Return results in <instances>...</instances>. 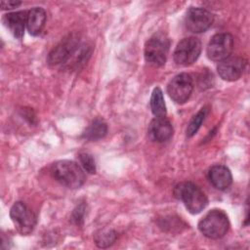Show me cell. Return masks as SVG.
<instances>
[{"label":"cell","mask_w":250,"mask_h":250,"mask_svg":"<svg viewBox=\"0 0 250 250\" xmlns=\"http://www.w3.org/2000/svg\"><path fill=\"white\" fill-rule=\"evenodd\" d=\"M107 133V125L102 118H95L91 124L86 128L82 137L90 140L97 141L104 138Z\"/></svg>","instance_id":"obj_16"},{"label":"cell","mask_w":250,"mask_h":250,"mask_svg":"<svg viewBox=\"0 0 250 250\" xmlns=\"http://www.w3.org/2000/svg\"><path fill=\"white\" fill-rule=\"evenodd\" d=\"M198 81H199V86L203 89H205L206 87H210L212 85L211 81H213V77H212V73L210 74L209 71L204 70L203 72V75H199L198 77Z\"/></svg>","instance_id":"obj_22"},{"label":"cell","mask_w":250,"mask_h":250,"mask_svg":"<svg viewBox=\"0 0 250 250\" xmlns=\"http://www.w3.org/2000/svg\"><path fill=\"white\" fill-rule=\"evenodd\" d=\"M200 232L211 239H219L225 236L229 229V221L227 214L219 209L209 211L198 223Z\"/></svg>","instance_id":"obj_3"},{"label":"cell","mask_w":250,"mask_h":250,"mask_svg":"<svg viewBox=\"0 0 250 250\" xmlns=\"http://www.w3.org/2000/svg\"><path fill=\"white\" fill-rule=\"evenodd\" d=\"M245 67L246 60L242 57H229L219 62L217 71L224 80L235 81L240 78Z\"/></svg>","instance_id":"obj_11"},{"label":"cell","mask_w":250,"mask_h":250,"mask_svg":"<svg viewBox=\"0 0 250 250\" xmlns=\"http://www.w3.org/2000/svg\"><path fill=\"white\" fill-rule=\"evenodd\" d=\"M21 5L20 1H13V0H9V1H1V8L3 10H11L14 8H17Z\"/></svg>","instance_id":"obj_23"},{"label":"cell","mask_w":250,"mask_h":250,"mask_svg":"<svg viewBox=\"0 0 250 250\" xmlns=\"http://www.w3.org/2000/svg\"><path fill=\"white\" fill-rule=\"evenodd\" d=\"M208 110H209L208 106H204L190 119L189 123L188 124V128H187V136L188 137L190 138L197 133V131L201 127L202 122L204 121V119L208 113Z\"/></svg>","instance_id":"obj_19"},{"label":"cell","mask_w":250,"mask_h":250,"mask_svg":"<svg viewBox=\"0 0 250 250\" xmlns=\"http://www.w3.org/2000/svg\"><path fill=\"white\" fill-rule=\"evenodd\" d=\"M150 109L155 117H165L166 115V104L163 98V93L159 87L153 89L150 97Z\"/></svg>","instance_id":"obj_17"},{"label":"cell","mask_w":250,"mask_h":250,"mask_svg":"<svg viewBox=\"0 0 250 250\" xmlns=\"http://www.w3.org/2000/svg\"><path fill=\"white\" fill-rule=\"evenodd\" d=\"M51 174L59 183L69 188H80L86 180L82 168L77 163L70 160L55 162L52 165Z\"/></svg>","instance_id":"obj_2"},{"label":"cell","mask_w":250,"mask_h":250,"mask_svg":"<svg viewBox=\"0 0 250 250\" xmlns=\"http://www.w3.org/2000/svg\"><path fill=\"white\" fill-rule=\"evenodd\" d=\"M79 41L74 35H69L58 44L48 55L47 62L50 65L65 62L78 49Z\"/></svg>","instance_id":"obj_10"},{"label":"cell","mask_w":250,"mask_h":250,"mask_svg":"<svg viewBox=\"0 0 250 250\" xmlns=\"http://www.w3.org/2000/svg\"><path fill=\"white\" fill-rule=\"evenodd\" d=\"M193 90V80L192 77L186 73H180L176 75L169 82L167 86V92L170 98L177 104L186 103Z\"/></svg>","instance_id":"obj_8"},{"label":"cell","mask_w":250,"mask_h":250,"mask_svg":"<svg viewBox=\"0 0 250 250\" xmlns=\"http://www.w3.org/2000/svg\"><path fill=\"white\" fill-rule=\"evenodd\" d=\"M46 22V12L43 8L35 7L27 12L26 16V27L28 32L36 36L38 35L45 26Z\"/></svg>","instance_id":"obj_15"},{"label":"cell","mask_w":250,"mask_h":250,"mask_svg":"<svg viewBox=\"0 0 250 250\" xmlns=\"http://www.w3.org/2000/svg\"><path fill=\"white\" fill-rule=\"evenodd\" d=\"M201 53V42L195 37H188L181 40L175 51L174 61L178 65L188 66L192 64Z\"/></svg>","instance_id":"obj_6"},{"label":"cell","mask_w":250,"mask_h":250,"mask_svg":"<svg viewBox=\"0 0 250 250\" xmlns=\"http://www.w3.org/2000/svg\"><path fill=\"white\" fill-rule=\"evenodd\" d=\"M79 161L85 171H87L90 174L96 173V164L93 156L87 152H81L79 153Z\"/></svg>","instance_id":"obj_20"},{"label":"cell","mask_w":250,"mask_h":250,"mask_svg":"<svg viewBox=\"0 0 250 250\" xmlns=\"http://www.w3.org/2000/svg\"><path fill=\"white\" fill-rule=\"evenodd\" d=\"M233 50V37L229 33H217L209 41L207 56L210 60L221 62L230 57Z\"/></svg>","instance_id":"obj_7"},{"label":"cell","mask_w":250,"mask_h":250,"mask_svg":"<svg viewBox=\"0 0 250 250\" xmlns=\"http://www.w3.org/2000/svg\"><path fill=\"white\" fill-rule=\"evenodd\" d=\"M208 179L210 183L217 189H227L232 182V176L229 169L222 164L213 165L208 172Z\"/></svg>","instance_id":"obj_13"},{"label":"cell","mask_w":250,"mask_h":250,"mask_svg":"<svg viewBox=\"0 0 250 250\" xmlns=\"http://www.w3.org/2000/svg\"><path fill=\"white\" fill-rule=\"evenodd\" d=\"M174 195L185 204L191 214H198L208 204L205 192L197 185L189 181L179 183L174 188Z\"/></svg>","instance_id":"obj_1"},{"label":"cell","mask_w":250,"mask_h":250,"mask_svg":"<svg viewBox=\"0 0 250 250\" xmlns=\"http://www.w3.org/2000/svg\"><path fill=\"white\" fill-rule=\"evenodd\" d=\"M214 16L204 8L191 7L188 10L185 17L186 27L193 33L206 31L213 23Z\"/></svg>","instance_id":"obj_9"},{"label":"cell","mask_w":250,"mask_h":250,"mask_svg":"<svg viewBox=\"0 0 250 250\" xmlns=\"http://www.w3.org/2000/svg\"><path fill=\"white\" fill-rule=\"evenodd\" d=\"M86 206L84 203H81L77 205V207L72 212V220L77 225H82L84 222V216H85Z\"/></svg>","instance_id":"obj_21"},{"label":"cell","mask_w":250,"mask_h":250,"mask_svg":"<svg viewBox=\"0 0 250 250\" xmlns=\"http://www.w3.org/2000/svg\"><path fill=\"white\" fill-rule=\"evenodd\" d=\"M27 12L19 11L8 13L4 16L3 21L12 34L19 40H21L24 34V26L26 25Z\"/></svg>","instance_id":"obj_14"},{"label":"cell","mask_w":250,"mask_h":250,"mask_svg":"<svg viewBox=\"0 0 250 250\" xmlns=\"http://www.w3.org/2000/svg\"><path fill=\"white\" fill-rule=\"evenodd\" d=\"M10 217L21 234H29L36 225L35 214L21 201L14 203L10 210Z\"/></svg>","instance_id":"obj_5"},{"label":"cell","mask_w":250,"mask_h":250,"mask_svg":"<svg viewBox=\"0 0 250 250\" xmlns=\"http://www.w3.org/2000/svg\"><path fill=\"white\" fill-rule=\"evenodd\" d=\"M170 47V40L163 33L154 34L147 40L145 46L146 61L153 65L161 66L165 63L168 51Z\"/></svg>","instance_id":"obj_4"},{"label":"cell","mask_w":250,"mask_h":250,"mask_svg":"<svg viewBox=\"0 0 250 250\" xmlns=\"http://www.w3.org/2000/svg\"><path fill=\"white\" fill-rule=\"evenodd\" d=\"M95 243L100 248H106L111 246L116 240V232L113 229H104L96 232L94 236Z\"/></svg>","instance_id":"obj_18"},{"label":"cell","mask_w":250,"mask_h":250,"mask_svg":"<svg viewBox=\"0 0 250 250\" xmlns=\"http://www.w3.org/2000/svg\"><path fill=\"white\" fill-rule=\"evenodd\" d=\"M174 133L172 123L165 117H155L148 125V135L157 143L168 141Z\"/></svg>","instance_id":"obj_12"}]
</instances>
